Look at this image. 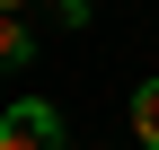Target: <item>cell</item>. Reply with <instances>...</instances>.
I'll return each instance as SVG.
<instances>
[{
    "instance_id": "4",
    "label": "cell",
    "mask_w": 159,
    "mask_h": 150,
    "mask_svg": "<svg viewBox=\"0 0 159 150\" xmlns=\"http://www.w3.org/2000/svg\"><path fill=\"white\" fill-rule=\"evenodd\" d=\"M0 9H9V18H27V9H35V0H0Z\"/></svg>"
},
{
    "instance_id": "2",
    "label": "cell",
    "mask_w": 159,
    "mask_h": 150,
    "mask_svg": "<svg viewBox=\"0 0 159 150\" xmlns=\"http://www.w3.org/2000/svg\"><path fill=\"white\" fill-rule=\"evenodd\" d=\"M133 141H142V150H159V80H142V88H133Z\"/></svg>"
},
{
    "instance_id": "1",
    "label": "cell",
    "mask_w": 159,
    "mask_h": 150,
    "mask_svg": "<svg viewBox=\"0 0 159 150\" xmlns=\"http://www.w3.org/2000/svg\"><path fill=\"white\" fill-rule=\"evenodd\" d=\"M0 150H62V115H53L44 97H18L9 115H0Z\"/></svg>"
},
{
    "instance_id": "3",
    "label": "cell",
    "mask_w": 159,
    "mask_h": 150,
    "mask_svg": "<svg viewBox=\"0 0 159 150\" xmlns=\"http://www.w3.org/2000/svg\"><path fill=\"white\" fill-rule=\"evenodd\" d=\"M27 53H35L27 18H9V9H0V71H27Z\"/></svg>"
}]
</instances>
